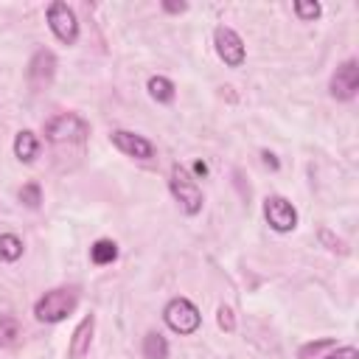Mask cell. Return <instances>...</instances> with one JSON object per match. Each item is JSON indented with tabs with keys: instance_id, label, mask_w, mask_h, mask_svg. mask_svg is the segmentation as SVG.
Segmentation results:
<instances>
[{
	"instance_id": "obj_1",
	"label": "cell",
	"mask_w": 359,
	"mask_h": 359,
	"mask_svg": "<svg viewBox=\"0 0 359 359\" xmlns=\"http://www.w3.org/2000/svg\"><path fill=\"white\" fill-rule=\"evenodd\" d=\"M79 303V289L76 286H56L50 292H45L36 306H34V317L39 323H59L65 320Z\"/></svg>"
},
{
	"instance_id": "obj_2",
	"label": "cell",
	"mask_w": 359,
	"mask_h": 359,
	"mask_svg": "<svg viewBox=\"0 0 359 359\" xmlns=\"http://www.w3.org/2000/svg\"><path fill=\"white\" fill-rule=\"evenodd\" d=\"M90 135V123L76 112H62L45 121V140L50 143H84Z\"/></svg>"
},
{
	"instance_id": "obj_3",
	"label": "cell",
	"mask_w": 359,
	"mask_h": 359,
	"mask_svg": "<svg viewBox=\"0 0 359 359\" xmlns=\"http://www.w3.org/2000/svg\"><path fill=\"white\" fill-rule=\"evenodd\" d=\"M168 188L174 194V199L180 202V208L188 213V216H196L202 210V191L196 185V180L188 174L185 165L174 163L171 165V174H168Z\"/></svg>"
},
{
	"instance_id": "obj_4",
	"label": "cell",
	"mask_w": 359,
	"mask_h": 359,
	"mask_svg": "<svg viewBox=\"0 0 359 359\" xmlns=\"http://www.w3.org/2000/svg\"><path fill=\"white\" fill-rule=\"evenodd\" d=\"M163 320L174 334H182V337L194 334L202 325V314L188 297H171L163 309Z\"/></svg>"
},
{
	"instance_id": "obj_5",
	"label": "cell",
	"mask_w": 359,
	"mask_h": 359,
	"mask_svg": "<svg viewBox=\"0 0 359 359\" xmlns=\"http://www.w3.org/2000/svg\"><path fill=\"white\" fill-rule=\"evenodd\" d=\"M48 25H50L53 36L59 42H65V45H73L79 39V20H76L73 8L67 3H62V0H53L48 6Z\"/></svg>"
},
{
	"instance_id": "obj_6",
	"label": "cell",
	"mask_w": 359,
	"mask_h": 359,
	"mask_svg": "<svg viewBox=\"0 0 359 359\" xmlns=\"http://www.w3.org/2000/svg\"><path fill=\"white\" fill-rule=\"evenodd\" d=\"M264 219L275 233H289L297 227V210L286 196H266L264 199Z\"/></svg>"
},
{
	"instance_id": "obj_7",
	"label": "cell",
	"mask_w": 359,
	"mask_h": 359,
	"mask_svg": "<svg viewBox=\"0 0 359 359\" xmlns=\"http://www.w3.org/2000/svg\"><path fill=\"white\" fill-rule=\"evenodd\" d=\"M213 45H216L219 59H222L227 67H241V65H244V56H247V50H244V39H241L233 28L219 25V28L213 31Z\"/></svg>"
},
{
	"instance_id": "obj_8",
	"label": "cell",
	"mask_w": 359,
	"mask_h": 359,
	"mask_svg": "<svg viewBox=\"0 0 359 359\" xmlns=\"http://www.w3.org/2000/svg\"><path fill=\"white\" fill-rule=\"evenodd\" d=\"M328 90H331V95H334L337 101H351V98L359 93V62H356V59L342 62V65L334 70Z\"/></svg>"
},
{
	"instance_id": "obj_9",
	"label": "cell",
	"mask_w": 359,
	"mask_h": 359,
	"mask_svg": "<svg viewBox=\"0 0 359 359\" xmlns=\"http://www.w3.org/2000/svg\"><path fill=\"white\" fill-rule=\"evenodd\" d=\"M109 140H112V146H115L118 151H123L126 157H135V160H149V157H154V143H151L149 137H143V135L129 132V129H115V132L109 135Z\"/></svg>"
},
{
	"instance_id": "obj_10",
	"label": "cell",
	"mask_w": 359,
	"mask_h": 359,
	"mask_svg": "<svg viewBox=\"0 0 359 359\" xmlns=\"http://www.w3.org/2000/svg\"><path fill=\"white\" fill-rule=\"evenodd\" d=\"M53 73H56V56L50 50L39 48L31 56V62H28V79H31V84H36V87L39 84H48L53 79Z\"/></svg>"
},
{
	"instance_id": "obj_11",
	"label": "cell",
	"mask_w": 359,
	"mask_h": 359,
	"mask_svg": "<svg viewBox=\"0 0 359 359\" xmlns=\"http://www.w3.org/2000/svg\"><path fill=\"white\" fill-rule=\"evenodd\" d=\"M93 331H95V314H87V317L73 328V337H70V345H67V356H70V359H81V356L90 351Z\"/></svg>"
},
{
	"instance_id": "obj_12",
	"label": "cell",
	"mask_w": 359,
	"mask_h": 359,
	"mask_svg": "<svg viewBox=\"0 0 359 359\" xmlns=\"http://www.w3.org/2000/svg\"><path fill=\"white\" fill-rule=\"evenodd\" d=\"M36 151H39V140H36V135H34L31 129L17 132V137H14V154H17V160L31 163V160L36 157Z\"/></svg>"
},
{
	"instance_id": "obj_13",
	"label": "cell",
	"mask_w": 359,
	"mask_h": 359,
	"mask_svg": "<svg viewBox=\"0 0 359 359\" xmlns=\"http://www.w3.org/2000/svg\"><path fill=\"white\" fill-rule=\"evenodd\" d=\"M143 359H168V342L160 331H149L143 337Z\"/></svg>"
},
{
	"instance_id": "obj_14",
	"label": "cell",
	"mask_w": 359,
	"mask_h": 359,
	"mask_svg": "<svg viewBox=\"0 0 359 359\" xmlns=\"http://www.w3.org/2000/svg\"><path fill=\"white\" fill-rule=\"evenodd\" d=\"M118 258V244L112 238H98L93 247H90V261L104 266V264H112Z\"/></svg>"
},
{
	"instance_id": "obj_15",
	"label": "cell",
	"mask_w": 359,
	"mask_h": 359,
	"mask_svg": "<svg viewBox=\"0 0 359 359\" xmlns=\"http://www.w3.org/2000/svg\"><path fill=\"white\" fill-rule=\"evenodd\" d=\"M146 87H149V95H151L154 101H160V104H171V101H174V93H177V90H174V84H171L165 76H151Z\"/></svg>"
},
{
	"instance_id": "obj_16",
	"label": "cell",
	"mask_w": 359,
	"mask_h": 359,
	"mask_svg": "<svg viewBox=\"0 0 359 359\" xmlns=\"http://www.w3.org/2000/svg\"><path fill=\"white\" fill-rule=\"evenodd\" d=\"M20 320L11 314H0V348H11L20 339Z\"/></svg>"
},
{
	"instance_id": "obj_17",
	"label": "cell",
	"mask_w": 359,
	"mask_h": 359,
	"mask_svg": "<svg viewBox=\"0 0 359 359\" xmlns=\"http://www.w3.org/2000/svg\"><path fill=\"white\" fill-rule=\"evenodd\" d=\"M22 255V241L14 233H3L0 236V258L3 261H17Z\"/></svg>"
},
{
	"instance_id": "obj_18",
	"label": "cell",
	"mask_w": 359,
	"mask_h": 359,
	"mask_svg": "<svg viewBox=\"0 0 359 359\" xmlns=\"http://www.w3.org/2000/svg\"><path fill=\"white\" fill-rule=\"evenodd\" d=\"M20 202H22L25 208H39V202H42V188H39V182H25V185L20 188Z\"/></svg>"
},
{
	"instance_id": "obj_19",
	"label": "cell",
	"mask_w": 359,
	"mask_h": 359,
	"mask_svg": "<svg viewBox=\"0 0 359 359\" xmlns=\"http://www.w3.org/2000/svg\"><path fill=\"white\" fill-rule=\"evenodd\" d=\"M294 14H297L300 20H317V17L323 14V6H320V3H303V0H297V3H294Z\"/></svg>"
},
{
	"instance_id": "obj_20",
	"label": "cell",
	"mask_w": 359,
	"mask_h": 359,
	"mask_svg": "<svg viewBox=\"0 0 359 359\" xmlns=\"http://www.w3.org/2000/svg\"><path fill=\"white\" fill-rule=\"evenodd\" d=\"M216 323H219L222 331H233V328H236L233 309H230V306H219V311H216Z\"/></svg>"
},
{
	"instance_id": "obj_21",
	"label": "cell",
	"mask_w": 359,
	"mask_h": 359,
	"mask_svg": "<svg viewBox=\"0 0 359 359\" xmlns=\"http://www.w3.org/2000/svg\"><path fill=\"white\" fill-rule=\"evenodd\" d=\"M331 345H334V339H320V342H309L306 348H300V359H309L311 353L317 356V353H320L323 348H331Z\"/></svg>"
},
{
	"instance_id": "obj_22",
	"label": "cell",
	"mask_w": 359,
	"mask_h": 359,
	"mask_svg": "<svg viewBox=\"0 0 359 359\" xmlns=\"http://www.w3.org/2000/svg\"><path fill=\"white\" fill-rule=\"evenodd\" d=\"M323 359H359V351H356L353 345H345V348H337L334 353H328V356H323Z\"/></svg>"
},
{
	"instance_id": "obj_23",
	"label": "cell",
	"mask_w": 359,
	"mask_h": 359,
	"mask_svg": "<svg viewBox=\"0 0 359 359\" xmlns=\"http://www.w3.org/2000/svg\"><path fill=\"white\" fill-rule=\"evenodd\" d=\"M163 8H165L168 14H182V11L188 8V3H171V0H165V3H163Z\"/></svg>"
},
{
	"instance_id": "obj_24",
	"label": "cell",
	"mask_w": 359,
	"mask_h": 359,
	"mask_svg": "<svg viewBox=\"0 0 359 359\" xmlns=\"http://www.w3.org/2000/svg\"><path fill=\"white\" fill-rule=\"evenodd\" d=\"M261 157H264V165H266V168H272V171L278 168V160H275L272 151H261Z\"/></svg>"
},
{
	"instance_id": "obj_25",
	"label": "cell",
	"mask_w": 359,
	"mask_h": 359,
	"mask_svg": "<svg viewBox=\"0 0 359 359\" xmlns=\"http://www.w3.org/2000/svg\"><path fill=\"white\" fill-rule=\"evenodd\" d=\"M194 174H196V177H205V174H208V163L196 160V163H194Z\"/></svg>"
}]
</instances>
